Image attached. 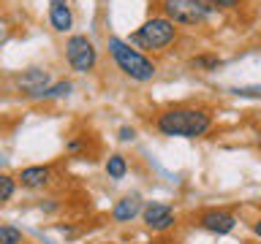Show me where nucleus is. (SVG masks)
<instances>
[{
  "label": "nucleus",
  "instance_id": "obj_1",
  "mask_svg": "<svg viewBox=\"0 0 261 244\" xmlns=\"http://www.w3.org/2000/svg\"><path fill=\"white\" fill-rule=\"evenodd\" d=\"M212 119L204 109H169L158 117V130L163 136L196 138L210 130Z\"/></svg>",
  "mask_w": 261,
  "mask_h": 244
},
{
  "label": "nucleus",
  "instance_id": "obj_2",
  "mask_svg": "<svg viewBox=\"0 0 261 244\" xmlns=\"http://www.w3.org/2000/svg\"><path fill=\"white\" fill-rule=\"evenodd\" d=\"M109 52L114 57V63H117V68L125 73V76L136 79V81H150L155 76V63L147 60L142 52H136L130 44L120 38H109Z\"/></svg>",
  "mask_w": 261,
  "mask_h": 244
},
{
  "label": "nucleus",
  "instance_id": "obj_3",
  "mask_svg": "<svg viewBox=\"0 0 261 244\" xmlns=\"http://www.w3.org/2000/svg\"><path fill=\"white\" fill-rule=\"evenodd\" d=\"M174 36H177V27L166 16H152L139 27V33L130 36V44H139L144 49H163L174 41Z\"/></svg>",
  "mask_w": 261,
  "mask_h": 244
},
{
  "label": "nucleus",
  "instance_id": "obj_4",
  "mask_svg": "<svg viewBox=\"0 0 261 244\" xmlns=\"http://www.w3.org/2000/svg\"><path fill=\"white\" fill-rule=\"evenodd\" d=\"M163 14L171 24H201L212 8L204 0H163Z\"/></svg>",
  "mask_w": 261,
  "mask_h": 244
},
{
  "label": "nucleus",
  "instance_id": "obj_5",
  "mask_svg": "<svg viewBox=\"0 0 261 244\" xmlns=\"http://www.w3.org/2000/svg\"><path fill=\"white\" fill-rule=\"evenodd\" d=\"M65 60L71 63L73 71L87 73V71H93L98 54H95V46L90 44L87 36H71L68 44H65Z\"/></svg>",
  "mask_w": 261,
  "mask_h": 244
},
{
  "label": "nucleus",
  "instance_id": "obj_6",
  "mask_svg": "<svg viewBox=\"0 0 261 244\" xmlns=\"http://www.w3.org/2000/svg\"><path fill=\"white\" fill-rule=\"evenodd\" d=\"M174 220H177L174 211L166 203H147L144 206V223L152 231H166V228L174 225Z\"/></svg>",
  "mask_w": 261,
  "mask_h": 244
},
{
  "label": "nucleus",
  "instance_id": "obj_7",
  "mask_svg": "<svg viewBox=\"0 0 261 244\" xmlns=\"http://www.w3.org/2000/svg\"><path fill=\"white\" fill-rule=\"evenodd\" d=\"M16 84H19L22 93H28V98H38L46 89V84H49V73L38 71V68H30L28 73H22Z\"/></svg>",
  "mask_w": 261,
  "mask_h": 244
},
{
  "label": "nucleus",
  "instance_id": "obj_8",
  "mask_svg": "<svg viewBox=\"0 0 261 244\" xmlns=\"http://www.w3.org/2000/svg\"><path fill=\"white\" fill-rule=\"evenodd\" d=\"M49 22H52V27H55L57 33L71 30L73 16H71L68 0H49Z\"/></svg>",
  "mask_w": 261,
  "mask_h": 244
},
{
  "label": "nucleus",
  "instance_id": "obj_9",
  "mask_svg": "<svg viewBox=\"0 0 261 244\" xmlns=\"http://www.w3.org/2000/svg\"><path fill=\"white\" fill-rule=\"evenodd\" d=\"M237 220L231 215H226V211H207V215H201V228L210 233H228L234 231Z\"/></svg>",
  "mask_w": 261,
  "mask_h": 244
},
{
  "label": "nucleus",
  "instance_id": "obj_10",
  "mask_svg": "<svg viewBox=\"0 0 261 244\" xmlns=\"http://www.w3.org/2000/svg\"><path fill=\"white\" fill-rule=\"evenodd\" d=\"M49 176H52V171H49L46 166H28V168H22L19 182H22V187L36 190V187H44L49 182Z\"/></svg>",
  "mask_w": 261,
  "mask_h": 244
},
{
  "label": "nucleus",
  "instance_id": "obj_11",
  "mask_svg": "<svg viewBox=\"0 0 261 244\" xmlns=\"http://www.w3.org/2000/svg\"><path fill=\"white\" fill-rule=\"evenodd\" d=\"M139 211H142V201H139V195H125L122 201H117L112 217L117 220V223H128V220H134L139 215Z\"/></svg>",
  "mask_w": 261,
  "mask_h": 244
},
{
  "label": "nucleus",
  "instance_id": "obj_12",
  "mask_svg": "<svg viewBox=\"0 0 261 244\" xmlns=\"http://www.w3.org/2000/svg\"><path fill=\"white\" fill-rule=\"evenodd\" d=\"M125 171H128V163H125L122 155H112V158L106 160V174H109L112 179H122Z\"/></svg>",
  "mask_w": 261,
  "mask_h": 244
},
{
  "label": "nucleus",
  "instance_id": "obj_13",
  "mask_svg": "<svg viewBox=\"0 0 261 244\" xmlns=\"http://www.w3.org/2000/svg\"><path fill=\"white\" fill-rule=\"evenodd\" d=\"M0 244H22V231L14 225H0Z\"/></svg>",
  "mask_w": 261,
  "mask_h": 244
},
{
  "label": "nucleus",
  "instance_id": "obj_14",
  "mask_svg": "<svg viewBox=\"0 0 261 244\" xmlns=\"http://www.w3.org/2000/svg\"><path fill=\"white\" fill-rule=\"evenodd\" d=\"M71 93V81H57L55 87H46L44 93H41L38 98H44V101H49V98H63Z\"/></svg>",
  "mask_w": 261,
  "mask_h": 244
},
{
  "label": "nucleus",
  "instance_id": "obj_15",
  "mask_svg": "<svg viewBox=\"0 0 261 244\" xmlns=\"http://www.w3.org/2000/svg\"><path fill=\"white\" fill-rule=\"evenodd\" d=\"M14 190H16V182L8 174H0V203H6L8 198L14 195Z\"/></svg>",
  "mask_w": 261,
  "mask_h": 244
},
{
  "label": "nucleus",
  "instance_id": "obj_16",
  "mask_svg": "<svg viewBox=\"0 0 261 244\" xmlns=\"http://www.w3.org/2000/svg\"><path fill=\"white\" fill-rule=\"evenodd\" d=\"M193 65H204V68H218L220 60H215V57H199V60H193Z\"/></svg>",
  "mask_w": 261,
  "mask_h": 244
},
{
  "label": "nucleus",
  "instance_id": "obj_17",
  "mask_svg": "<svg viewBox=\"0 0 261 244\" xmlns=\"http://www.w3.org/2000/svg\"><path fill=\"white\" fill-rule=\"evenodd\" d=\"M234 93H237V95H253V98H261V87H237Z\"/></svg>",
  "mask_w": 261,
  "mask_h": 244
},
{
  "label": "nucleus",
  "instance_id": "obj_18",
  "mask_svg": "<svg viewBox=\"0 0 261 244\" xmlns=\"http://www.w3.org/2000/svg\"><path fill=\"white\" fill-rule=\"evenodd\" d=\"M210 6H218V8H234L240 6V0H207Z\"/></svg>",
  "mask_w": 261,
  "mask_h": 244
},
{
  "label": "nucleus",
  "instance_id": "obj_19",
  "mask_svg": "<svg viewBox=\"0 0 261 244\" xmlns=\"http://www.w3.org/2000/svg\"><path fill=\"white\" fill-rule=\"evenodd\" d=\"M120 138H122V141H130V138H134V130H130V128H122V130H120Z\"/></svg>",
  "mask_w": 261,
  "mask_h": 244
},
{
  "label": "nucleus",
  "instance_id": "obj_20",
  "mask_svg": "<svg viewBox=\"0 0 261 244\" xmlns=\"http://www.w3.org/2000/svg\"><path fill=\"white\" fill-rule=\"evenodd\" d=\"M253 231H256V236H261V220H258L256 225H253Z\"/></svg>",
  "mask_w": 261,
  "mask_h": 244
}]
</instances>
